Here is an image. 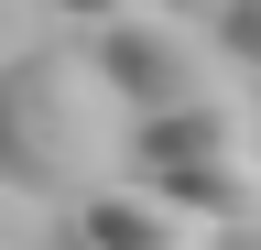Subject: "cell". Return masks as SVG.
I'll return each mask as SVG.
<instances>
[{
    "label": "cell",
    "instance_id": "277c9868",
    "mask_svg": "<svg viewBox=\"0 0 261 250\" xmlns=\"http://www.w3.org/2000/svg\"><path fill=\"white\" fill-rule=\"evenodd\" d=\"M76 217V250H218V229L207 217H185L174 196H152V185H98L87 207H65Z\"/></svg>",
    "mask_w": 261,
    "mask_h": 250
},
{
    "label": "cell",
    "instance_id": "8992f818",
    "mask_svg": "<svg viewBox=\"0 0 261 250\" xmlns=\"http://www.w3.org/2000/svg\"><path fill=\"white\" fill-rule=\"evenodd\" d=\"M142 11H163V0H44V22H55V33H120V22H142Z\"/></svg>",
    "mask_w": 261,
    "mask_h": 250
},
{
    "label": "cell",
    "instance_id": "52a82bcc",
    "mask_svg": "<svg viewBox=\"0 0 261 250\" xmlns=\"http://www.w3.org/2000/svg\"><path fill=\"white\" fill-rule=\"evenodd\" d=\"M207 33H218V54H228L240 76H261V0H218Z\"/></svg>",
    "mask_w": 261,
    "mask_h": 250
},
{
    "label": "cell",
    "instance_id": "7a4b0ae2",
    "mask_svg": "<svg viewBox=\"0 0 261 250\" xmlns=\"http://www.w3.org/2000/svg\"><path fill=\"white\" fill-rule=\"evenodd\" d=\"M98 76H109V98L130 120H163V109H196V98H228V54L207 22H185V11H142V22H120V33H98Z\"/></svg>",
    "mask_w": 261,
    "mask_h": 250
},
{
    "label": "cell",
    "instance_id": "9c48e42d",
    "mask_svg": "<svg viewBox=\"0 0 261 250\" xmlns=\"http://www.w3.org/2000/svg\"><path fill=\"white\" fill-rule=\"evenodd\" d=\"M0 250H44V207L0 185Z\"/></svg>",
    "mask_w": 261,
    "mask_h": 250
},
{
    "label": "cell",
    "instance_id": "6da1fadb",
    "mask_svg": "<svg viewBox=\"0 0 261 250\" xmlns=\"http://www.w3.org/2000/svg\"><path fill=\"white\" fill-rule=\"evenodd\" d=\"M120 131L130 109L109 98V76H98L87 44H33L0 66V185L33 207H87L98 185H120Z\"/></svg>",
    "mask_w": 261,
    "mask_h": 250
},
{
    "label": "cell",
    "instance_id": "30bf717a",
    "mask_svg": "<svg viewBox=\"0 0 261 250\" xmlns=\"http://www.w3.org/2000/svg\"><path fill=\"white\" fill-rule=\"evenodd\" d=\"M163 11H185V22H207V11H218V0H163Z\"/></svg>",
    "mask_w": 261,
    "mask_h": 250
},
{
    "label": "cell",
    "instance_id": "ba28073f",
    "mask_svg": "<svg viewBox=\"0 0 261 250\" xmlns=\"http://www.w3.org/2000/svg\"><path fill=\"white\" fill-rule=\"evenodd\" d=\"M33 44H55L44 0H0V66H11V54H33Z\"/></svg>",
    "mask_w": 261,
    "mask_h": 250
},
{
    "label": "cell",
    "instance_id": "5b68a950",
    "mask_svg": "<svg viewBox=\"0 0 261 250\" xmlns=\"http://www.w3.org/2000/svg\"><path fill=\"white\" fill-rule=\"evenodd\" d=\"M152 196H174L185 217H207V229H261V152H228V163H185V174H163Z\"/></svg>",
    "mask_w": 261,
    "mask_h": 250
},
{
    "label": "cell",
    "instance_id": "3957f363",
    "mask_svg": "<svg viewBox=\"0 0 261 250\" xmlns=\"http://www.w3.org/2000/svg\"><path fill=\"white\" fill-rule=\"evenodd\" d=\"M228 152H261V109L228 87V98H196V109H163V120H130L120 131V174L130 185H163L185 163H228Z\"/></svg>",
    "mask_w": 261,
    "mask_h": 250
}]
</instances>
